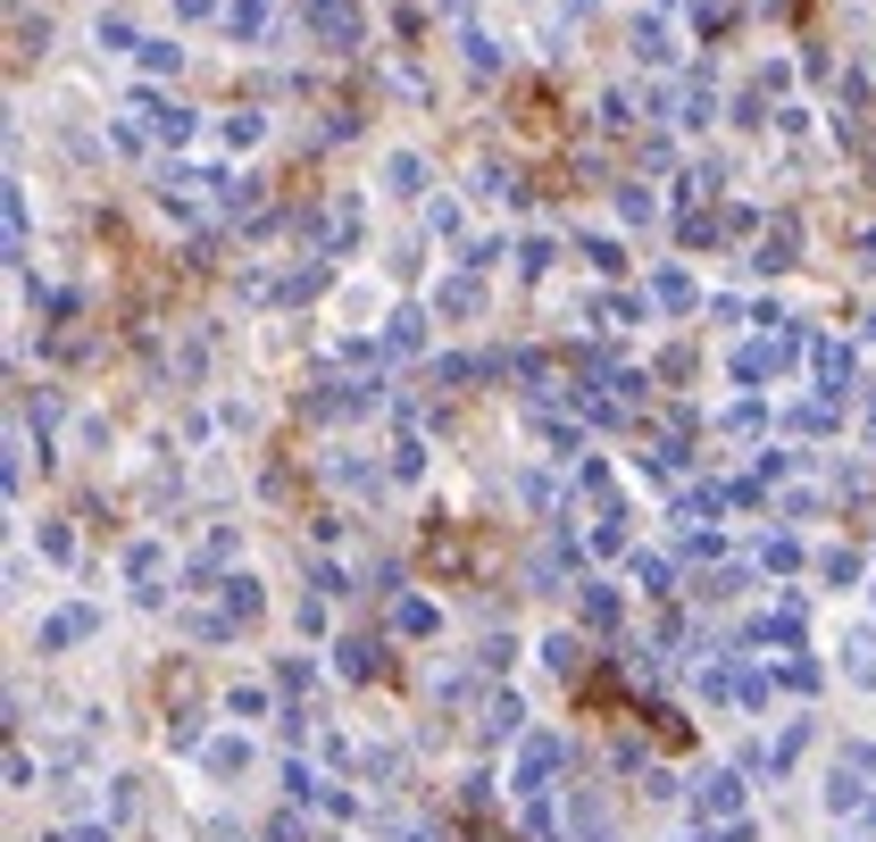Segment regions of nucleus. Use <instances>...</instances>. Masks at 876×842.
Masks as SVG:
<instances>
[{"label":"nucleus","instance_id":"f257e3e1","mask_svg":"<svg viewBox=\"0 0 876 842\" xmlns=\"http://www.w3.org/2000/svg\"><path fill=\"white\" fill-rule=\"evenodd\" d=\"M868 776H876V750L852 743L835 768H826V809H843V818H852V809H868Z\"/></svg>","mask_w":876,"mask_h":842},{"label":"nucleus","instance_id":"f03ea898","mask_svg":"<svg viewBox=\"0 0 876 842\" xmlns=\"http://www.w3.org/2000/svg\"><path fill=\"white\" fill-rule=\"evenodd\" d=\"M559 759H568L559 734H526V750H517V792H543L559 776Z\"/></svg>","mask_w":876,"mask_h":842},{"label":"nucleus","instance_id":"7ed1b4c3","mask_svg":"<svg viewBox=\"0 0 876 842\" xmlns=\"http://www.w3.org/2000/svg\"><path fill=\"white\" fill-rule=\"evenodd\" d=\"M693 809H702V818H744V776H702V785H693Z\"/></svg>","mask_w":876,"mask_h":842},{"label":"nucleus","instance_id":"20e7f679","mask_svg":"<svg viewBox=\"0 0 876 842\" xmlns=\"http://www.w3.org/2000/svg\"><path fill=\"white\" fill-rule=\"evenodd\" d=\"M343 675H360V684H384V675H393V651H384L376 635H351V642H343Z\"/></svg>","mask_w":876,"mask_h":842},{"label":"nucleus","instance_id":"39448f33","mask_svg":"<svg viewBox=\"0 0 876 842\" xmlns=\"http://www.w3.org/2000/svg\"><path fill=\"white\" fill-rule=\"evenodd\" d=\"M84 635H100V609L76 600V609H58V618L42 626V651H67V642H84Z\"/></svg>","mask_w":876,"mask_h":842},{"label":"nucleus","instance_id":"423d86ee","mask_svg":"<svg viewBox=\"0 0 876 842\" xmlns=\"http://www.w3.org/2000/svg\"><path fill=\"white\" fill-rule=\"evenodd\" d=\"M543 659H552V675H568V684H585V675H592V651L576 635H552V642H543Z\"/></svg>","mask_w":876,"mask_h":842},{"label":"nucleus","instance_id":"0eeeda50","mask_svg":"<svg viewBox=\"0 0 876 842\" xmlns=\"http://www.w3.org/2000/svg\"><path fill=\"white\" fill-rule=\"evenodd\" d=\"M517 726H526V710H517L510 693H493V701H484V717H477V734H484V743H510Z\"/></svg>","mask_w":876,"mask_h":842},{"label":"nucleus","instance_id":"6e6552de","mask_svg":"<svg viewBox=\"0 0 876 842\" xmlns=\"http://www.w3.org/2000/svg\"><path fill=\"white\" fill-rule=\"evenodd\" d=\"M309 25H318L325 42H351V34H360V18H351V0H309Z\"/></svg>","mask_w":876,"mask_h":842},{"label":"nucleus","instance_id":"1a4fd4ad","mask_svg":"<svg viewBox=\"0 0 876 842\" xmlns=\"http://www.w3.org/2000/svg\"><path fill=\"white\" fill-rule=\"evenodd\" d=\"M634 717H643V734H651V743H667V750H676V743H685V717H676V710H667V701H643V710H634Z\"/></svg>","mask_w":876,"mask_h":842},{"label":"nucleus","instance_id":"9d476101","mask_svg":"<svg viewBox=\"0 0 876 842\" xmlns=\"http://www.w3.org/2000/svg\"><path fill=\"white\" fill-rule=\"evenodd\" d=\"M259 609H267L259 584H250V576H226V618H234V626H259Z\"/></svg>","mask_w":876,"mask_h":842},{"label":"nucleus","instance_id":"9b49d317","mask_svg":"<svg viewBox=\"0 0 876 842\" xmlns=\"http://www.w3.org/2000/svg\"><path fill=\"white\" fill-rule=\"evenodd\" d=\"M751 635H760V642H777V651H793V642H801V600H784L777 618H760Z\"/></svg>","mask_w":876,"mask_h":842},{"label":"nucleus","instance_id":"f8f14e48","mask_svg":"<svg viewBox=\"0 0 876 842\" xmlns=\"http://www.w3.org/2000/svg\"><path fill=\"white\" fill-rule=\"evenodd\" d=\"M843 675H852V684H876V626L843 642Z\"/></svg>","mask_w":876,"mask_h":842},{"label":"nucleus","instance_id":"ddd939ff","mask_svg":"<svg viewBox=\"0 0 876 842\" xmlns=\"http://www.w3.org/2000/svg\"><path fill=\"white\" fill-rule=\"evenodd\" d=\"M576 693H585V710H610V701L627 693V675H618V668H592L585 684H576Z\"/></svg>","mask_w":876,"mask_h":842},{"label":"nucleus","instance_id":"4468645a","mask_svg":"<svg viewBox=\"0 0 876 842\" xmlns=\"http://www.w3.org/2000/svg\"><path fill=\"white\" fill-rule=\"evenodd\" d=\"M585 626H592V635H610V626H618V593H610V584H585Z\"/></svg>","mask_w":876,"mask_h":842},{"label":"nucleus","instance_id":"2eb2a0df","mask_svg":"<svg viewBox=\"0 0 876 842\" xmlns=\"http://www.w3.org/2000/svg\"><path fill=\"white\" fill-rule=\"evenodd\" d=\"M192 693H201V675H192V659H175V668L159 675V701H175V710H192Z\"/></svg>","mask_w":876,"mask_h":842},{"label":"nucleus","instance_id":"dca6fc26","mask_svg":"<svg viewBox=\"0 0 876 842\" xmlns=\"http://www.w3.org/2000/svg\"><path fill=\"white\" fill-rule=\"evenodd\" d=\"M760 267H793V217H777L760 234Z\"/></svg>","mask_w":876,"mask_h":842},{"label":"nucleus","instance_id":"f3484780","mask_svg":"<svg viewBox=\"0 0 876 842\" xmlns=\"http://www.w3.org/2000/svg\"><path fill=\"white\" fill-rule=\"evenodd\" d=\"M634 58H651V67H660V58H676V51H667V25H660V18H634Z\"/></svg>","mask_w":876,"mask_h":842},{"label":"nucleus","instance_id":"a211bd4d","mask_svg":"<svg viewBox=\"0 0 876 842\" xmlns=\"http://www.w3.org/2000/svg\"><path fill=\"white\" fill-rule=\"evenodd\" d=\"M142 117H151V134H168V142H184V134H192V117L175 109V100H142Z\"/></svg>","mask_w":876,"mask_h":842},{"label":"nucleus","instance_id":"6ab92c4d","mask_svg":"<svg viewBox=\"0 0 876 842\" xmlns=\"http://www.w3.org/2000/svg\"><path fill=\"white\" fill-rule=\"evenodd\" d=\"M393 626H400V635H435V600H418V593L393 600Z\"/></svg>","mask_w":876,"mask_h":842},{"label":"nucleus","instance_id":"aec40b11","mask_svg":"<svg viewBox=\"0 0 876 842\" xmlns=\"http://www.w3.org/2000/svg\"><path fill=\"white\" fill-rule=\"evenodd\" d=\"M384 342H393V351H418V342H426V318H418V309H393V326H384Z\"/></svg>","mask_w":876,"mask_h":842},{"label":"nucleus","instance_id":"412c9836","mask_svg":"<svg viewBox=\"0 0 876 842\" xmlns=\"http://www.w3.org/2000/svg\"><path fill=\"white\" fill-rule=\"evenodd\" d=\"M819 384H826V393L852 384V351H843V342H826V351H819Z\"/></svg>","mask_w":876,"mask_h":842},{"label":"nucleus","instance_id":"4be33fe9","mask_svg":"<svg viewBox=\"0 0 876 842\" xmlns=\"http://www.w3.org/2000/svg\"><path fill=\"white\" fill-rule=\"evenodd\" d=\"M801 743H810V726L793 717V726L777 734V750H768V776H784V768H793V759H801Z\"/></svg>","mask_w":876,"mask_h":842},{"label":"nucleus","instance_id":"5701e85b","mask_svg":"<svg viewBox=\"0 0 876 842\" xmlns=\"http://www.w3.org/2000/svg\"><path fill=\"white\" fill-rule=\"evenodd\" d=\"M442 309H451V318H468V309H477V276H451V284H442Z\"/></svg>","mask_w":876,"mask_h":842},{"label":"nucleus","instance_id":"b1692460","mask_svg":"<svg viewBox=\"0 0 876 842\" xmlns=\"http://www.w3.org/2000/svg\"><path fill=\"white\" fill-rule=\"evenodd\" d=\"M634 584H643V593H667V584H676V567H667V559H634Z\"/></svg>","mask_w":876,"mask_h":842},{"label":"nucleus","instance_id":"393cba45","mask_svg":"<svg viewBox=\"0 0 876 842\" xmlns=\"http://www.w3.org/2000/svg\"><path fill=\"white\" fill-rule=\"evenodd\" d=\"M210 768H217V776H243V768H250V750H243V743H217V750H210Z\"/></svg>","mask_w":876,"mask_h":842},{"label":"nucleus","instance_id":"a878e982","mask_svg":"<svg viewBox=\"0 0 876 842\" xmlns=\"http://www.w3.org/2000/svg\"><path fill=\"white\" fill-rule=\"evenodd\" d=\"M285 792H292V801H325V792H318V776H309L301 759H292V768H285Z\"/></svg>","mask_w":876,"mask_h":842},{"label":"nucleus","instance_id":"bb28decb","mask_svg":"<svg viewBox=\"0 0 876 842\" xmlns=\"http://www.w3.org/2000/svg\"><path fill=\"white\" fill-rule=\"evenodd\" d=\"M618 217L643 225V217H651V192H643V184H618Z\"/></svg>","mask_w":876,"mask_h":842},{"label":"nucleus","instance_id":"cd10ccee","mask_svg":"<svg viewBox=\"0 0 876 842\" xmlns=\"http://www.w3.org/2000/svg\"><path fill=\"white\" fill-rule=\"evenodd\" d=\"M459 842H517V834H501V825H493V818H484V809H477V818L459 825Z\"/></svg>","mask_w":876,"mask_h":842},{"label":"nucleus","instance_id":"c85d7f7f","mask_svg":"<svg viewBox=\"0 0 876 842\" xmlns=\"http://www.w3.org/2000/svg\"><path fill=\"white\" fill-rule=\"evenodd\" d=\"M592 551H627V525H618V509L601 525H592Z\"/></svg>","mask_w":876,"mask_h":842},{"label":"nucleus","instance_id":"c756f323","mask_svg":"<svg viewBox=\"0 0 876 842\" xmlns=\"http://www.w3.org/2000/svg\"><path fill=\"white\" fill-rule=\"evenodd\" d=\"M859 576V551H826V584H852Z\"/></svg>","mask_w":876,"mask_h":842},{"label":"nucleus","instance_id":"7c9ffc66","mask_svg":"<svg viewBox=\"0 0 876 842\" xmlns=\"http://www.w3.org/2000/svg\"><path fill=\"white\" fill-rule=\"evenodd\" d=\"M226 142H234V150H250V142H259V117H250V109H243V117H226Z\"/></svg>","mask_w":876,"mask_h":842},{"label":"nucleus","instance_id":"2f4dec72","mask_svg":"<svg viewBox=\"0 0 876 842\" xmlns=\"http://www.w3.org/2000/svg\"><path fill=\"white\" fill-rule=\"evenodd\" d=\"M175 9H184V18H210V9H217V0H175Z\"/></svg>","mask_w":876,"mask_h":842},{"label":"nucleus","instance_id":"473e14b6","mask_svg":"<svg viewBox=\"0 0 876 842\" xmlns=\"http://www.w3.org/2000/svg\"><path fill=\"white\" fill-rule=\"evenodd\" d=\"M568 9H592V0H568Z\"/></svg>","mask_w":876,"mask_h":842},{"label":"nucleus","instance_id":"72a5a7b5","mask_svg":"<svg viewBox=\"0 0 876 842\" xmlns=\"http://www.w3.org/2000/svg\"><path fill=\"white\" fill-rule=\"evenodd\" d=\"M84 842H109V834H84Z\"/></svg>","mask_w":876,"mask_h":842},{"label":"nucleus","instance_id":"f704fd0d","mask_svg":"<svg viewBox=\"0 0 876 842\" xmlns=\"http://www.w3.org/2000/svg\"><path fill=\"white\" fill-rule=\"evenodd\" d=\"M217 842H243V834H217Z\"/></svg>","mask_w":876,"mask_h":842},{"label":"nucleus","instance_id":"c9c22d12","mask_svg":"<svg viewBox=\"0 0 876 842\" xmlns=\"http://www.w3.org/2000/svg\"><path fill=\"white\" fill-rule=\"evenodd\" d=\"M868 825H876V801H868Z\"/></svg>","mask_w":876,"mask_h":842}]
</instances>
